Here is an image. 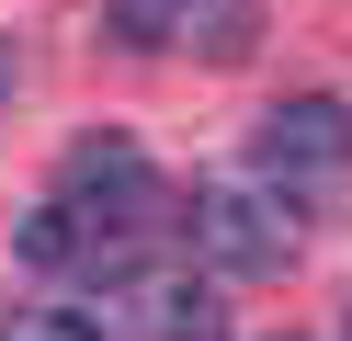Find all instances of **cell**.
I'll return each mask as SVG.
<instances>
[{"label":"cell","instance_id":"obj_1","mask_svg":"<svg viewBox=\"0 0 352 341\" xmlns=\"http://www.w3.org/2000/svg\"><path fill=\"white\" fill-rule=\"evenodd\" d=\"M170 227V182L148 171L137 136H80L69 159H57V194L23 216V262L34 273H91V285H114V273L148 262V239Z\"/></svg>","mask_w":352,"mask_h":341},{"label":"cell","instance_id":"obj_4","mask_svg":"<svg viewBox=\"0 0 352 341\" xmlns=\"http://www.w3.org/2000/svg\"><path fill=\"white\" fill-rule=\"evenodd\" d=\"M250 171H273L296 205H318L329 182L352 171V103H329V91H296V103L261 114V159Z\"/></svg>","mask_w":352,"mask_h":341},{"label":"cell","instance_id":"obj_3","mask_svg":"<svg viewBox=\"0 0 352 341\" xmlns=\"http://www.w3.org/2000/svg\"><path fill=\"white\" fill-rule=\"evenodd\" d=\"M102 330L114 341H228V307H216V262H137L114 285H91Z\"/></svg>","mask_w":352,"mask_h":341},{"label":"cell","instance_id":"obj_6","mask_svg":"<svg viewBox=\"0 0 352 341\" xmlns=\"http://www.w3.org/2000/svg\"><path fill=\"white\" fill-rule=\"evenodd\" d=\"M0 341H114V330H102L91 296H69V307H12V318H0Z\"/></svg>","mask_w":352,"mask_h":341},{"label":"cell","instance_id":"obj_2","mask_svg":"<svg viewBox=\"0 0 352 341\" xmlns=\"http://www.w3.org/2000/svg\"><path fill=\"white\" fill-rule=\"evenodd\" d=\"M193 250H205L216 273H284L296 262V194H284L273 171H216V182H193Z\"/></svg>","mask_w":352,"mask_h":341},{"label":"cell","instance_id":"obj_5","mask_svg":"<svg viewBox=\"0 0 352 341\" xmlns=\"http://www.w3.org/2000/svg\"><path fill=\"white\" fill-rule=\"evenodd\" d=\"M114 45H205V57H250V0H114Z\"/></svg>","mask_w":352,"mask_h":341}]
</instances>
